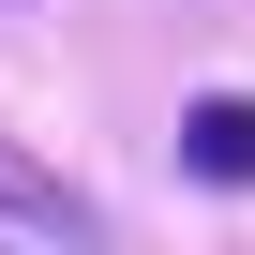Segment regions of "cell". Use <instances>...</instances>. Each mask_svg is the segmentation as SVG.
<instances>
[{
  "instance_id": "6da1fadb",
  "label": "cell",
  "mask_w": 255,
  "mask_h": 255,
  "mask_svg": "<svg viewBox=\"0 0 255 255\" xmlns=\"http://www.w3.org/2000/svg\"><path fill=\"white\" fill-rule=\"evenodd\" d=\"M0 255H105V225H90V195H75L60 165H30L15 135H0Z\"/></svg>"
},
{
  "instance_id": "7a4b0ae2",
  "label": "cell",
  "mask_w": 255,
  "mask_h": 255,
  "mask_svg": "<svg viewBox=\"0 0 255 255\" xmlns=\"http://www.w3.org/2000/svg\"><path fill=\"white\" fill-rule=\"evenodd\" d=\"M180 165L210 195H255V90H195L180 105Z\"/></svg>"
}]
</instances>
